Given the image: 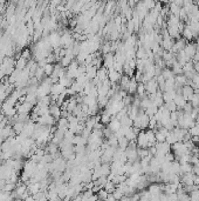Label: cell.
Wrapping results in <instances>:
<instances>
[{
    "instance_id": "cell-24",
    "label": "cell",
    "mask_w": 199,
    "mask_h": 201,
    "mask_svg": "<svg viewBox=\"0 0 199 201\" xmlns=\"http://www.w3.org/2000/svg\"><path fill=\"white\" fill-rule=\"evenodd\" d=\"M190 200L191 201H199V188L194 190L192 193H190Z\"/></svg>"
},
{
    "instance_id": "cell-8",
    "label": "cell",
    "mask_w": 199,
    "mask_h": 201,
    "mask_svg": "<svg viewBox=\"0 0 199 201\" xmlns=\"http://www.w3.org/2000/svg\"><path fill=\"white\" fill-rule=\"evenodd\" d=\"M121 127L122 126H121L120 120H117L116 118H114V119H111V121L109 122V127H108V128H109L111 132H114V134H115L116 132H118V131H120Z\"/></svg>"
},
{
    "instance_id": "cell-23",
    "label": "cell",
    "mask_w": 199,
    "mask_h": 201,
    "mask_svg": "<svg viewBox=\"0 0 199 201\" xmlns=\"http://www.w3.org/2000/svg\"><path fill=\"white\" fill-rule=\"evenodd\" d=\"M108 196H109V193H108L105 189H101L99 192V194H97V198H99V199H101L102 201H104Z\"/></svg>"
},
{
    "instance_id": "cell-9",
    "label": "cell",
    "mask_w": 199,
    "mask_h": 201,
    "mask_svg": "<svg viewBox=\"0 0 199 201\" xmlns=\"http://www.w3.org/2000/svg\"><path fill=\"white\" fill-rule=\"evenodd\" d=\"M175 82H176V87H184V86H186L188 79L184 74H179V75L175 77Z\"/></svg>"
},
{
    "instance_id": "cell-12",
    "label": "cell",
    "mask_w": 199,
    "mask_h": 201,
    "mask_svg": "<svg viewBox=\"0 0 199 201\" xmlns=\"http://www.w3.org/2000/svg\"><path fill=\"white\" fill-rule=\"evenodd\" d=\"M137 86H138V82H137L136 80L134 79H130V84H129V87H128V93H130V94H134V93H136L137 92Z\"/></svg>"
},
{
    "instance_id": "cell-14",
    "label": "cell",
    "mask_w": 199,
    "mask_h": 201,
    "mask_svg": "<svg viewBox=\"0 0 199 201\" xmlns=\"http://www.w3.org/2000/svg\"><path fill=\"white\" fill-rule=\"evenodd\" d=\"M157 112H158V107L156 105H153V102H152V105L150 107H148L147 110H145V113L149 115V118H152Z\"/></svg>"
},
{
    "instance_id": "cell-26",
    "label": "cell",
    "mask_w": 199,
    "mask_h": 201,
    "mask_svg": "<svg viewBox=\"0 0 199 201\" xmlns=\"http://www.w3.org/2000/svg\"><path fill=\"white\" fill-rule=\"evenodd\" d=\"M110 51H111V45H110L109 42H105L104 45H103V47H102V52L104 53V54H109Z\"/></svg>"
},
{
    "instance_id": "cell-2",
    "label": "cell",
    "mask_w": 199,
    "mask_h": 201,
    "mask_svg": "<svg viewBox=\"0 0 199 201\" xmlns=\"http://www.w3.org/2000/svg\"><path fill=\"white\" fill-rule=\"evenodd\" d=\"M197 47H198V46H197L196 42H188V44L185 45V47H184V52H185V54H186L191 60H192L193 57L196 55Z\"/></svg>"
},
{
    "instance_id": "cell-10",
    "label": "cell",
    "mask_w": 199,
    "mask_h": 201,
    "mask_svg": "<svg viewBox=\"0 0 199 201\" xmlns=\"http://www.w3.org/2000/svg\"><path fill=\"white\" fill-rule=\"evenodd\" d=\"M182 34H183V38L188 41V40H192L194 38L193 33H192V31L190 30V27L188 26V25H185V28L183 30V32H182Z\"/></svg>"
},
{
    "instance_id": "cell-19",
    "label": "cell",
    "mask_w": 199,
    "mask_h": 201,
    "mask_svg": "<svg viewBox=\"0 0 199 201\" xmlns=\"http://www.w3.org/2000/svg\"><path fill=\"white\" fill-rule=\"evenodd\" d=\"M164 107L168 110L170 113L171 112H176L177 111V106H176V104L173 102V101H170V102H166V104H164Z\"/></svg>"
},
{
    "instance_id": "cell-28",
    "label": "cell",
    "mask_w": 199,
    "mask_h": 201,
    "mask_svg": "<svg viewBox=\"0 0 199 201\" xmlns=\"http://www.w3.org/2000/svg\"><path fill=\"white\" fill-rule=\"evenodd\" d=\"M134 79L136 80L137 82L142 81V79H143V73H142V72H139V71H137L136 73H135V78H134Z\"/></svg>"
},
{
    "instance_id": "cell-22",
    "label": "cell",
    "mask_w": 199,
    "mask_h": 201,
    "mask_svg": "<svg viewBox=\"0 0 199 201\" xmlns=\"http://www.w3.org/2000/svg\"><path fill=\"white\" fill-rule=\"evenodd\" d=\"M191 137H199V125H194L191 129H189Z\"/></svg>"
},
{
    "instance_id": "cell-20",
    "label": "cell",
    "mask_w": 199,
    "mask_h": 201,
    "mask_svg": "<svg viewBox=\"0 0 199 201\" xmlns=\"http://www.w3.org/2000/svg\"><path fill=\"white\" fill-rule=\"evenodd\" d=\"M155 132V137H156V143H164L166 140V137L163 133L158 132V131H153Z\"/></svg>"
},
{
    "instance_id": "cell-15",
    "label": "cell",
    "mask_w": 199,
    "mask_h": 201,
    "mask_svg": "<svg viewBox=\"0 0 199 201\" xmlns=\"http://www.w3.org/2000/svg\"><path fill=\"white\" fill-rule=\"evenodd\" d=\"M128 146H129V141H128V139H126V137L120 138V139H118V148L123 149V151H126V148H128Z\"/></svg>"
},
{
    "instance_id": "cell-21",
    "label": "cell",
    "mask_w": 199,
    "mask_h": 201,
    "mask_svg": "<svg viewBox=\"0 0 199 201\" xmlns=\"http://www.w3.org/2000/svg\"><path fill=\"white\" fill-rule=\"evenodd\" d=\"M49 113H51L52 115L55 116V118H58V116H60V108L55 105L51 106V107H49Z\"/></svg>"
},
{
    "instance_id": "cell-17",
    "label": "cell",
    "mask_w": 199,
    "mask_h": 201,
    "mask_svg": "<svg viewBox=\"0 0 199 201\" xmlns=\"http://www.w3.org/2000/svg\"><path fill=\"white\" fill-rule=\"evenodd\" d=\"M137 94H138V96L139 98H143L144 95L147 94V91H145V85L144 84H138V86H137Z\"/></svg>"
},
{
    "instance_id": "cell-5",
    "label": "cell",
    "mask_w": 199,
    "mask_h": 201,
    "mask_svg": "<svg viewBox=\"0 0 199 201\" xmlns=\"http://www.w3.org/2000/svg\"><path fill=\"white\" fill-rule=\"evenodd\" d=\"M176 59H177V63H178L180 66H184V65H186L189 61H191V59L185 54L184 49L183 51H179V52L176 54Z\"/></svg>"
},
{
    "instance_id": "cell-11",
    "label": "cell",
    "mask_w": 199,
    "mask_h": 201,
    "mask_svg": "<svg viewBox=\"0 0 199 201\" xmlns=\"http://www.w3.org/2000/svg\"><path fill=\"white\" fill-rule=\"evenodd\" d=\"M193 171V167L191 164H182L180 165V173L179 175H183V174H186V173H192Z\"/></svg>"
},
{
    "instance_id": "cell-16",
    "label": "cell",
    "mask_w": 199,
    "mask_h": 201,
    "mask_svg": "<svg viewBox=\"0 0 199 201\" xmlns=\"http://www.w3.org/2000/svg\"><path fill=\"white\" fill-rule=\"evenodd\" d=\"M162 75L164 77V79L168 80V79H171V78H173L175 77V74H173V72L171 71V68H168V67H165V68H163L162 71Z\"/></svg>"
},
{
    "instance_id": "cell-13",
    "label": "cell",
    "mask_w": 199,
    "mask_h": 201,
    "mask_svg": "<svg viewBox=\"0 0 199 201\" xmlns=\"http://www.w3.org/2000/svg\"><path fill=\"white\" fill-rule=\"evenodd\" d=\"M171 71L173 72V74H175V77L176 75H179V74H183V66H180L177 61L173 63V66L171 67Z\"/></svg>"
},
{
    "instance_id": "cell-7",
    "label": "cell",
    "mask_w": 199,
    "mask_h": 201,
    "mask_svg": "<svg viewBox=\"0 0 199 201\" xmlns=\"http://www.w3.org/2000/svg\"><path fill=\"white\" fill-rule=\"evenodd\" d=\"M108 79H109V81L111 84H116L117 81H120L121 75L117 71H115L114 68H111V69H109V72H108Z\"/></svg>"
},
{
    "instance_id": "cell-6",
    "label": "cell",
    "mask_w": 199,
    "mask_h": 201,
    "mask_svg": "<svg viewBox=\"0 0 199 201\" xmlns=\"http://www.w3.org/2000/svg\"><path fill=\"white\" fill-rule=\"evenodd\" d=\"M194 94V90L192 87H190V86H184L182 87V95H183V98L185 99L186 101H190V99L192 98V95Z\"/></svg>"
},
{
    "instance_id": "cell-4",
    "label": "cell",
    "mask_w": 199,
    "mask_h": 201,
    "mask_svg": "<svg viewBox=\"0 0 199 201\" xmlns=\"http://www.w3.org/2000/svg\"><path fill=\"white\" fill-rule=\"evenodd\" d=\"M194 178H196V174L194 173H186V174H183L182 178H180V184L184 186H192L194 185Z\"/></svg>"
},
{
    "instance_id": "cell-29",
    "label": "cell",
    "mask_w": 199,
    "mask_h": 201,
    "mask_svg": "<svg viewBox=\"0 0 199 201\" xmlns=\"http://www.w3.org/2000/svg\"><path fill=\"white\" fill-rule=\"evenodd\" d=\"M197 146H198V147H199V141H198V143H197Z\"/></svg>"
},
{
    "instance_id": "cell-25",
    "label": "cell",
    "mask_w": 199,
    "mask_h": 201,
    "mask_svg": "<svg viewBox=\"0 0 199 201\" xmlns=\"http://www.w3.org/2000/svg\"><path fill=\"white\" fill-rule=\"evenodd\" d=\"M192 110H193V107H192V105H191L189 101H188V102L185 104V106L183 107V110H182V111H183L184 113H188V114H190V113L192 112Z\"/></svg>"
},
{
    "instance_id": "cell-1",
    "label": "cell",
    "mask_w": 199,
    "mask_h": 201,
    "mask_svg": "<svg viewBox=\"0 0 199 201\" xmlns=\"http://www.w3.org/2000/svg\"><path fill=\"white\" fill-rule=\"evenodd\" d=\"M136 145L138 148H145V149L149 148V140H148L147 138L145 131H141V132L138 133L136 139Z\"/></svg>"
},
{
    "instance_id": "cell-18",
    "label": "cell",
    "mask_w": 199,
    "mask_h": 201,
    "mask_svg": "<svg viewBox=\"0 0 199 201\" xmlns=\"http://www.w3.org/2000/svg\"><path fill=\"white\" fill-rule=\"evenodd\" d=\"M100 121L102 122V124H109L110 121H111V115H110L108 112H105V113H103L102 115L100 116Z\"/></svg>"
},
{
    "instance_id": "cell-3",
    "label": "cell",
    "mask_w": 199,
    "mask_h": 201,
    "mask_svg": "<svg viewBox=\"0 0 199 201\" xmlns=\"http://www.w3.org/2000/svg\"><path fill=\"white\" fill-rule=\"evenodd\" d=\"M145 91L147 94H156L158 92V84L156 78H153L152 80H150L149 82L145 84Z\"/></svg>"
},
{
    "instance_id": "cell-27",
    "label": "cell",
    "mask_w": 199,
    "mask_h": 201,
    "mask_svg": "<svg viewBox=\"0 0 199 201\" xmlns=\"http://www.w3.org/2000/svg\"><path fill=\"white\" fill-rule=\"evenodd\" d=\"M170 120H171V121H173V122L178 121V111L171 112V113H170Z\"/></svg>"
}]
</instances>
